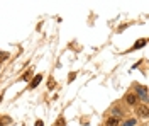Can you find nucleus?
<instances>
[{"label":"nucleus","mask_w":149,"mask_h":126,"mask_svg":"<svg viewBox=\"0 0 149 126\" xmlns=\"http://www.w3.org/2000/svg\"><path fill=\"white\" fill-rule=\"evenodd\" d=\"M41 80H42V75H36V77L32 78V82H31V85H29V87H31V89H36L37 85L41 84Z\"/></svg>","instance_id":"2"},{"label":"nucleus","mask_w":149,"mask_h":126,"mask_svg":"<svg viewBox=\"0 0 149 126\" xmlns=\"http://www.w3.org/2000/svg\"><path fill=\"white\" fill-rule=\"evenodd\" d=\"M56 126H65V119H63V118H59V119L56 121Z\"/></svg>","instance_id":"8"},{"label":"nucleus","mask_w":149,"mask_h":126,"mask_svg":"<svg viewBox=\"0 0 149 126\" xmlns=\"http://www.w3.org/2000/svg\"><path fill=\"white\" fill-rule=\"evenodd\" d=\"M134 125H136V119H129V121H125L122 126H134Z\"/></svg>","instance_id":"7"},{"label":"nucleus","mask_w":149,"mask_h":126,"mask_svg":"<svg viewBox=\"0 0 149 126\" xmlns=\"http://www.w3.org/2000/svg\"><path fill=\"white\" fill-rule=\"evenodd\" d=\"M125 99H127V104H130V106H134L137 102V96H134V94H129Z\"/></svg>","instance_id":"4"},{"label":"nucleus","mask_w":149,"mask_h":126,"mask_svg":"<svg viewBox=\"0 0 149 126\" xmlns=\"http://www.w3.org/2000/svg\"><path fill=\"white\" fill-rule=\"evenodd\" d=\"M36 126H44V123L42 121H36Z\"/></svg>","instance_id":"13"},{"label":"nucleus","mask_w":149,"mask_h":126,"mask_svg":"<svg viewBox=\"0 0 149 126\" xmlns=\"http://www.w3.org/2000/svg\"><path fill=\"white\" fill-rule=\"evenodd\" d=\"M31 75H32V72H27V73H24L22 80H29V78H31Z\"/></svg>","instance_id":"10"},{"label":"nucleus","mask_w":149,"mask_h":126,"mask_svg":"<svg viewBox=\"0 0 149 126\" xmlns=\"http://www.w3.org/2000/svg\"><path fill=\"white\" fill-rule=\"evenodd\" d=\"M137 113H139L141 118H148L149 116V111H148V106L146 104H142V106L137 107Z\"/></svg>","instance_id":"1"},{"label":"nucleus","mask_w":149,"mask_h":126,"mask_svg":"<svg viewBox=\"0 0 149 126\" xmlns=\"http://www.w3.org/2000/svg\"><path fill=\"white\" fill-rule=\"evenodd\" d=\"M119 125V119L117 118H110L109 121H107V126H117Z\"/></svg>","instance_id":"6"},{"label":"nucleus","mask_w":149,"mask_h":126,"mask_svg":"<svg viewBox=\"0 0 149 126\" xmlns=\"http://www.w3.org/2000/svg\"><path fill=\"white\" fill-rule=\"evenodd\" d=\"M5 123H10V118H3V119H0V126L5 125Z\"/></svg>","instance_id":"11"},{"label":"nucleus","mask_w":149,"mask_h":126,"mask_svg":"<svg viewBox=\"0 0 149 126\" xmlns=\"http://www.w3.org/2000/svg\"><path fill=\"white\" fill-rule=\"evenodd\" d=\"M0 102H2V97H0Z\"/></svg>","instance_id":"14"},{"label":"nucleus","mask_w":149,"mask_h":126,"mask_svg":"<svg viewBox=\"0 0 149 126\" xmlns=\"http://www.w3.org/2000/svg\"><path fill=\"white\" fill-rule=\"evenodd\" d=\"M146 43H148V39H139V41H137V43H136V44H134V48H132V49L142 48V46H144V44H146Z\"/></svg>","instance_id":"5"},{"label":"nucleus","mask_w":149,"mask_h":126,"mask_svg":"<svg viewBox=\"0 0 149 126\" xmlns=\"http://www.w3.org/2000/svg\"><path fill=\"white\" fill-rule=\"evenodd\" d=\"M113 114H115V118H119L120 116V111H119V109H113Z\"/></svg>","instance_id":"12"},{"label":"nucleus","mask_w":149,"mask_h":126,"mask_svg":"<svg viewBox=\"0 0 149 126\" xmlns=\"http://www.w3.org/2000/svg\"><path fill=\"white\" fill-rule=\"evenodd\" d=\"M47 87H49V89H54V80H53V78H49V82H47Z\"/></svg>","instance_id":"9"},{"label":"nucleus","mask_w":149,"mask_h":126,"mask_svg":"<svg viewBox=\"0 0 149 126\" xmlns=\"http://www.w3.org/2000/svg\"><path fill=\"white\" fill-rule=\"evenodd\" d=\"M137 94H139L141 96V99H142V101H146V99H148V90H146V87H137Z\"/></svg>","instance_id":"3"}]
</instances>
